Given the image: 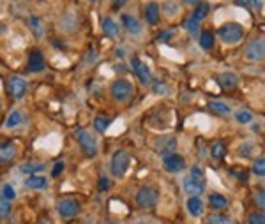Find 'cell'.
<instances>
[{"label":"cell","mask_w":265,"mask_h":224,"mask_svg":"<svg viewBox=\"0 0 265 224\" xmlns=\"http://www.w3.org/2000/svg\"><path fill=\"white\" fill-rule=\"evenodd\" d=\"M184 191L191 196H200L205 191V171L200 166H193L189 175L184 178Z\"/></svg>","instance_id":"6da1fadb"},{"label":"cell","mask_w":265,"mask_h":224,"mask_svg":"<svg viewBox=\"0 0 265 224\" xmlns=\"http://www.w3.org/2000/svg\"><path fill=\"white\" fill-rule=\"evenodd\" d=\"M219 37L228 44H235L244 37V29H242L241 23L230 21V23H225L219 29Z\"/></svg>","instance_id":"7a4b0ae2"},{"label":"cell","mask_w":265,"mask_h":224,"mask_svg":"<svg viewBox=\"0 0 265 224\" xmlns=\"http://www.w3.org/2000/svg\"><path fill=\"white\" fill-rule=\"evenodd\" d=\"M129 162H131V156L126 150H117L112 157V173L117 178L124 176L129 170Z\"/></svg>","instance_id":"3957f363"},{"label":"cell","mask_w":265,"mask_h":224,"mask_svg":"<svg viewBox=\"0 0 265 224\" xmlns=\"http://www.w3.org/2000/svg\"><path fill=\"white\" fill-rule=\"evenodd\" d=\"M157 201H159V191H156L154 187L145 185L136 192V203L142 208H150V207L157 205Z\"/></svg>","instance_id":"277c9868"},{"label":"cell","mask_w":265,"mask_h":224,"mask_svg":"<svg viewBox=\"0 0 265 224\" xmlns=\"http://www.w3.org/2000/svg\"><path fill=\"white\" fill-rule=\"evenodd\" d=\"M76 140H78L82 150H83L85 156L94 157L98 154V143L94 140V136L88 131H83V129H78L76 131Z\"/></svg>","instance_id":"5b68a950"},{"label":"cell","mask_w":265,"mask_h":224,"mask_svg":"<svg viewBox=\"0 0 265 224\" xmlns=\"http://www.w3.org/2000/svg\"><path fill=\"white\" fill-rule=\"evenodd\" d=\"M112 97L115 99V101H128V99H131L132 96V85L128 81V80H117V81L112 83Z\"/></svg>","instance_id":"8992f818"},{"label":"cell","mask_w":265,"mask_h":224,"mask_svg":"<svg viewBox=\"0 0 265 224\" xmlns=\"http://www.w3.org/2000/svg\"><path fill=\"white\" fill-rule=\"evenodd\" d=\"M265 57V46L264 39H255L251 41L246 48V59L251 60V62H260Z\"/></svg>","instance_id":"52a82bcc"},{"label":"cell","mask_w":265,"mask_h":224,"mask_svg":"<svg viewBox=\"0 0 265 224\" xmlns=\"http://www.w3.org/2000/svg\"><path fill=\"white\" fill-rule=\"evenodd\" d=\"M131 65H132V71H134V74H136L138 80H140L143 85H149V83L152 81V74H150V71H149L147 64L142 62L140 59H132Z\"/></svg>","instance_id":"ba28073f"},{"label":"cell","mask_w":265,"mask_h":224,"mask_svg":"<svg viewBox=\"0 0 265 224\" xmlns=\"http://www.w3.org/2000/svg\"><path fill=\"white\" fill-rule=\"evenodd\" d=\"M57 210H59V214L62 215V217L69 219V217H74V215L80 214V205L78 201H74V200H62L57 205Z\"/></svg>","instance_id":"9c48e42d"},{"label":"cell","mask_w":265,"mask_h":224,"mask_svg":"<svg viewBox=\"0 0 265 224\" xmlns=\"http://www.w3.org/2000/svg\"><path fill=\"white\" fill-rule=\"evenodd\" d=\"M165 168H166L170 173H181L184 168H186V162L179 154H168L165 156Z\"/></svg>","instance_id":"30bf717a"},{"label":"cell","mask_w":265,"mask_h":224,"mask_svg":"<svg viewBox=\"0 0 265 224\" xmlns=\"http://www.w3.org/2000/svg\"><path fill=\"white\" fill-rule=\"evenodd\" d=\"M9 92L13 97L20 99L25 96V92H27V81H25L23 78H20V76H13V78L9 80Z\"/></svg>","instance_id":"8fae6325"},{"label":"cell","mask_w":265,"mask_h":224,"mask_svg":"<svg viewBox=\"0 0 265 224\" xmlns=\"http://www.w3.org/2000/svg\"><path fill=\"white\" fill-rule=\"evenodd\" d=\"M177 148V140L172 136H163L156 142V150L163 156H168V154H173V150Z\"/></svg>","instance_id":"7c38bea8"},{"label":"cell","mask_w":265,"mask_h":224,"mask_svg":"<svg viewBox=\"0 0 265 224\" xmlns=\"http://www.w3.org/2000/svg\"><path fill=\"white\" fill-rule=\"evenodd\" d=\"M27 69H29L30 73H41V71L44 69V57L39 49H34V51L29 55Z\"/></svg>","instance_id":"4fadbf2b"},{"label":"cell","mask_w":265,"mask_h":224,"mask_svg":"<svg viewBox=\"0 0 265 224\" xmlns=\"http://www.w3.org/2000/svg\"><path fill=\"white\" fill-rule=\"evenodd\" d=\"M16 156V146L13 143H4L0 145V164L11 162Z\"/></svg>","instance_id":"5bb4252c"},{"label":"cell","mask_w":265,"mask_h":224,"mask_svg":"<svg viewBox=\"0 0 265 224\" xmlns=\"http://www.w3.org/2000/svg\"><path fill=\"white\" fill-rule=\"evenodd\" d=\"M122 23H124V27L128 29L129 34H140V32H142V23H140L134 16L124 15L122 16Z\"/></svg>","instance_id":"9a60e30c"},{"label":"cell","mask_w":265,"mask_h":224,"mask_svg":"<svg viewBox=\"0 0 265 224\" xmlns=\"http://www.w3.org/2000/svg\"><path fill=\"white\" fill-rule=\"evenodd\" d=\"M145 18H147V21L150 25H156L159 21V5L156 2L147 4V7H145Z\"/></svg>","instance_id":"2e32d148"},{"label":"cell","mask_w":265,"mask_h":224,"mask_svg":"<svg viewBox=\"0 0 265 224\" xmlns=\"http://www.w3.org/2000/svg\"><path fill=\"white\" fill-rule=\"evenodd\" d=\"M187 210H189V214H191L193 217H198V215L203 214V203H201L200 198H197V196L189 198V200H187Z\"/></svg>","instance_id":"e0dca14e"},{"label":"cell","mask_w":265,"mask_h":224,"mask_svg":"<svg viewBox=\"0 0 265 224\" xmlns=\"http://www.w3.org/2000/svg\"><path fill=\"white\" fill-rule=\"evenodd\" d=\"M219 83L221 87L226 88V90H233V88L237 87V76L232 73H225L219 76Z\"/></svg>","instance_id":"ac0fdd59"},{"label":"cell","mask_w":265,"mask_h":224,"mask_svg":"<svg viewBox=\"0 0 265 224\" xmlns=\"http://www.w3.org/2000/svg\"><path fill=\"white\" fill-rule=\"evenodd\" d=\"M103 30H104V34L110 35V37H115V35H118V32H120L118 23L113 21L112 18H104L103 20Z\"/></svg>","instance_id":"d6986e66"},{"label":"cell","mask_w":265,"mask_h":224,"mask_svg":"<svg viewBox=\"0 0 265 224\" xmlns=\"http://www.w3.org/2000/svg\"><path fill=\"white\" fill-rule=\"evenodd\" d=\"M27 187H30V189H46L48 187V182H46V178H43V176H30V178H27Z\"/></svg>","instance_id":"ffe728a7"},{"label":"cell","mask_w":265,"mask_h":224,"mask_svg":"<svg viewBox=\"0 0 265 224\" xmlns=\"http://www.w3.org/2000/svg\"><path fill=\"white\" fill-rule=\"evenodd\" d=\"M209 9H211V5L207 4V2H198L197 9H195V13H193L191 18H195L197 21H201L207 15H209Z\"/></svg>","instance_id":"44dd1931"},{"label":"cell","mask_w":265,"mask_h":224,"mask_svg":"<svg viewBox=\"0 0 265 224\" xmlns=\"http://www.w3.org/2000/svg\"><path fill=\"white\" fill-rule=\"evenodd\" d=\"M21 120H23V113L18 112V110H15V112L9 115V118L5 120V127H7V129H15V127L20 126Z\"/></svg>","instance_id":"7402d4cb"},{"label":"cell","mask_w":265,"mask_h":224,"mask_svg":"<svg viewBox=\"0 0 265 224\" xmlns=\"http://www.w3.org/2000/svg\"><path fill=\"white\" fill-rule=\"evenodd\" d=\"M209 201H211V205L214 207V208H225L226 205H228V201H226V198L223 194H219V192H212L211 198H209Z\"/></svg>","instance_id":"603a6c76"},{"label":"cell","mask_w":265,"mask_h":224,"mask_svg":"<svg viewBox=\"0 0 265 224\" xmlns=\"http://www.w3.org/2000/svg\"><path fill=\"white\" fill-rule=\"evenodd\" d=\"M226 154V146L225 143H221V142H216L214 145H212L211 148V156L214 157V159H223Z\"/></svg>","instance_id":"cb8c5ba5"},{"label":"cell","mask_w":265,"mask_h":224,"mask_svg":"<svg viewBox=\"0 0 265 224\" xmlns=\"http://www.w3.org/2000/svg\"><path fill=\"white\" fill-rule=\"evenodd\" d=\"M214 44V35L211 32H201L200 34V46L203 49H211Z\"/></svg>","instance_id":"d4e9b609"},{"label":"cell","mask_w":265,"mask_h":224,"mask_svg":"<svg viewBox=\"0 0 265 224\" xmlns=\"http://www.w3.org/2000/svg\"><path fill=\"white\" fill-rule=\"evenodd\" d=\"M184 29H186L189 34L197 35L198 34V29H200V21H197L195 18H187V20L184 21Z\"/></svg>","instance_id":"484cf974"},{"label":"cell","mask_w":265,"mask_h":224,"mask_svg":"<svg viewBox=\"0 0 265 224\" xmlns=\"http://www.w3.org/2000/svg\"><path fill=\"white\" fill-rule=\"evenodd\" d=\"M94 127L98 132H104L110 127V118L108 117H98L94 120Z\"/></svg>","instance_id":"4316f807"},{"label":"cell","mask_w":265,"mask_h":224,"mask_svg":"<svg viewBox=\"0 0 265 224\" xmlns=\"http://www.w3.org/2000/svg\"><path fill=\"white\" fill-rule=\"evenodd\" d=\"M11 212V201L4 198V194L0 192V217H7Z\"/></svg>","instance_id":"83f0119b"},{"label":"cell","mask_w":265,"mask_h":224,"mask_svg":"<svg viewBox=\"0 0 265 224\" xmlns=\"http://www.w3.org/2000/svg\"><path fill=\"white\" fill-rule=\"evenodd\" d=\"M209 108L212 112L219 113V115H230V108L223 104V102H209Z\"/></svg>","instance_id":"f1b7e54d"},{"label":"cell","mask_w":265,"mask_h":224,"mask_svg":"<svg viewBox=\"0 0 265 224\" xmlns=\"http://www.w3.org/2000/svg\"><path fill=\"white\" fill-rule=\"evenodd\" d=\"M44 164H37V162H29V164L21 166V173H35V171H43Z\"/></svg>","instance_id":"f546056e"},{"label":"cell","mask_w":265,"mask_h":224,"mask_svg":"<svg viewBox=\"0 0 265 224\" xmlns=\"http://www.w3.org/2000/svg\"><path fill=\"white\" fill-rule=\"evenodd\" d=\"M253 173L258 176H264L265 175V159L260 157V159H256L255 164H253Z\"/></svg>","instance_id":"4dcf8cb0"},{"label":"cell","mask_w":265,"mask_h":224,"mask_svg":"<svg viewBox=\"0 0 265 224\" xmlns=\"http://www.w3.org/2000/svg\"><path fill=\"white\" fill-rule=\"evenodd\" d=\"M235 118L239 120L241 124H248V122H251V118H253V115H251L248 110H241V112H237L235 113Z\"/></svg>","instance_id":"1f68e13d"},{"label":"cell","mask_w":265,"mask_h":224,"mask_svg":"<svg viewBox=\"0 0 265 224\" xmlns=\"http://www.w3.org/2000/svg\"><path fill=\"white\" fill-rule=\"evenodd\" d=\"M207 224H232V221L228 219V217H223V215H211L209 217V221H207Z\"/></svg>","instance_id":"d6a6232c"},{"label":"cell","mask_w":265,"mask_h":224,"mask_svg":"<svg viewBox=\"0 0 265 224\" xmlns=\"http://www.w3.org/2000/svg\"><path fill=\"white\" fill-rule=\"evenodd\" d=\"M30 25H32V30H34V34L37 35V37H41L43 35V25H41V21L35 18V16H32L30 18Z\"/></svg>","instance_id":"836d02e7"},{"label":"cell","mask_w":265,"mask_h":224,"mask_svg":"<svg viewBox=\"0 0 265 224\" xmlns=\"http://www.w3.org/2000/svg\"><path fill=\"white\" fill-rule=\"evenodd\" d=\"M2 194H4V198H7V200H15L16 198V192H15V189H13V187H11L9 184L7 185H4V189H2Z\"/></svg>","instance_id":"e575fe53"},{"label":"cell","mask_w":265,"mask_h":224,"mask_svg":"<svg viewBox=\"0 0 265 224\" xmlns=\"http://www.w3.org/2000/svg\"><path fill=\"white\" fill-rule=\"evenodd\" d=\"M165 9H166V13L170 16H175L177 13H179V5L177 4H173V2H166V4H165Z\"/></svg>","instance_id":"d590c367"},{"label":"cell","mask_w":265,"mask_h":224,"mask_svg":"<svg viewBox=\"0 0 265 224\" xmlns=\"http://www.w3.org/2000/svg\"><path fill=\"white\" fill-rule=\"evenodd\" d=\"M249 224H265L264 214H253L249 217Z\"/></svg>","instance_id":"8d00e7d4"},{"label":"cell","mask_w":265,"mask_h":224,"mask_svg":"<svg viewBox=\"0 0 265 224\" xmlns=\"http://www.w3.org/2000/svg\"><path fill=\"white\" fill-rule=\"evenodd\" d=\"M62 171H64V162H57V164L53 166V171H51V175L59 176Z\"/></svg>","instance_id":"74e56055"},{"label":"cell","mask_w":265,"mask_h":224,"mask_svg":"<svg viewBox=\"0 0 265 224\" xmlns=\"http://www.w3.org/2000/svg\"><path fill=\"white\" fill-rule=\"evenodd\" d=\"M110 189V180L106 176H103L101 180H99V191H108Z\"/></svg>","instance_id":"f35d334b"},{"label":"cell","mask_w":265,"mask_h":224,"mask_svg":"<svg viewBox=\"0 0 265 224\" xmlns=\"http://www.w3.org/2000/svg\"><path fill=\"white\" fill-rule=\"evenodd\" d=\"M170 37H172V30H166V32H161L157 35V41H168Z\"/></svg>","instance_id":"ab89813d"},{"label":"cell","mask_w":265,"mask_h":224,"mask_svg":"<svg viewBox=\"0 0 265 224\" xmlns=\"http://www.w3.org/2000/svg\"><path fill=\"white\" fill-rule=\"evenodd\" d=\"M256 203H258L262 207V208H264V205H265V201H264V191H260V192L256 194Z\"/></svg>","instance_id":"60d3db41"},{"label":"cell","mask_w":265,"mask_h":224,"mask_svg":"<svg viewBox=\"0 0 265 224\" xmlns=\"http://www.w3.org/2000/svg\"><path fill=\"white\" fill-rule=\"evenodd\" d=\"M154 90H156L157 94H159V92H161V94H165V92H166V88L163 87V83H159V81L156 83V87H154Z\"/></svg>","instance_id":"b9f144b4"},{"label":"cell","mask_w":265,"mask_h":224,"mask_svg":"<svg viewBox=\"0 0 265 224\" xmlns=\"http://www.w3.org/2000/svg\"><path fill=\"white\" fill-rule=\"evenodd\" d=\"M237 5H242V7H249V0H233Z\"/></svg>","instance_id":"7bdbcfd3"},{"label":"cell","mask_w":265,"mask_h":224,"mask_svg":"<svg viewBox=\"0 0 265 224\" xmlns=\"http://www.w3.org/2000/svg\"><path fill=\"white\" fill-rule=\"evenodd\" d=\"M126 2H128V0H113V7H122L124 4H126Z\"/></svg>","instance_id":"ee69618b"},{"label":"cell","mask_w":265,"mask_h":224,"mask_svg":"<svg viewBox=\"0 0 265 224\" xmlns=\"http://www.w3.org/2000/svg\"><path fill=\"white\" fill-rule=\"evenodd\" d=\"M186 4H189V5H197L198 2H201V0H184Z\"/></svg>","instance_id":"f6af8a7d"},{"label":"cell","mask_w":265,"mask_h":224,"mask_svg":"<svg viewBox=\"0 0 265 224\" xmlns=\"http://www.w3.org/2000/svg\"><path fill=\"white\" fill-rule=\"evenodd\" d=\"M106 224H118V223H106Z\"/></svg>","instance_id":"bcb514c9"}]
</instances>
